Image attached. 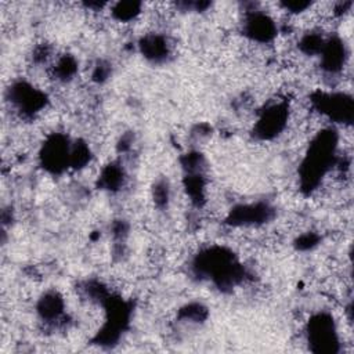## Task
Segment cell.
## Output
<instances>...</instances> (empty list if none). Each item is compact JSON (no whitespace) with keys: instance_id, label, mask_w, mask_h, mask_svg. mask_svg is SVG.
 <instances>
[{"instance_id":"1","label":"cell","mask_w":354,"mask_h":354,"mask_svg":"<svg viewBox=\"0 0 354 354\" xmlns=\"http://www.w3.org/2000/svg\"><path fill=\"white\" fill-rule=\"evenodd\" d=\"M335 148L336 136L333 131L325 130L317 136L310 145V152L301 163L300 177L303 188L311 189L321 181L326 170L333 165Z\"/></svg>"},{"instance_id":"2","label":"cell","mask_w":354,"mask_h":354,"mask_svg":"<svg viewBox=\"0 0 354 354\" xmlns=\"http://www.w3.org/2000/svg\"><path fill=\"white\" fill-rule=\"evenodd\" d=\"M307 340L310 350L314 353H336L339 350V339L333 318L325 313L314 315L307 325Z\"/></svg>"},{"instance_id":"3","label":"cell","mask_w":354,"mask_h":354,"mask_svg":"<svg viewBox=\"0 0 354 354\" xmlns=\"http://www.w3.org/2000/svg\"><path fill=\"white\" fill-rule=\"evenodd\" d=\"M46 94L26 82H17L8 88V101L17 112L33 116L46 106Z\"/></svg>"},{"instance_id":"4","label":"cell","mask_w":354,"mask_h":354,"mask_svg":"<svg viewBox=\"0 0 354 354\" xmlns=\"http://www.w3.org/2000/svg\"><path fill=\"white\" fill-rule=\"evenodd\" d=\"M289 108L285 102H277L267 106L254 123V134L261 140L277 137L286 127Z\"/></svg>"},{"instance_id":"5","label":"cell","mask_w":354,"mask_h":354,"mask_svg":"<svg viewBox=\"0 0 354 354\" xmlns=\"http://www.w3.org/2000/svg\"><path fill=\"white\" fill-rule=\"evenodd\" d=\"M71 149L72 145L69 144L68 138L55 134L50 137L41 149V163L46 169L51 171H61L64 167L71 166Z\"/></svg>"},{"instance_id":"6","label":"cell","mask_w":354,"mask_h":354,"mask_svg":"<svg viewBox=\"0 0 354 354\" xmlns=\"http://www.w3.org/2000/svg\"><path fill=\"white\" fill-rule=\"evenodd\" d=\"M314 104L322 113H325L328 118H330L335 122H339V123L351 122L353 101L346 94H342V93L318 94V97L314 98Z\"/></svg>"},{"instance_id":"7","label":"cell","mask_w":354,"mask_h":354,"mask_svg":"<svg viewBox=\"0 0 354 354\" xmlns=\"http://www.w3.org/2000/svg\"><path fill=\"white\" fill-rule=\"evenodd\" d=\"M272 216V209L266 203H250L236 206L228 217L232 225H256L266 223Z\"/></svg>"},{"instance_id":"8","label":"cell","mask_w":354,"mask_h":354,"mask_svg":"<svg viewBox=\"0 0 354 354\" xmlns=\"http://www.w3.org/2000/svg\"><path fill=\"white\" fill-rule=\"evenodd\" d=\"M245 33L259 43H267L277 35L274 21L261 11H252L245 19Z\"/></svg>"},{"instance_id":"9","label":"cell","mask_w":354,"mask_h":354,"mask_svg":"<svg viewBox=\"0 0 354 354\" xmlns=\"http://www.w3.org/2000/svg\"><path fill=\"white\" fill-rule=\"evenodd\" d=\"M321 66L328 73H337L346 64V48L340 39L333 37L325 41L322 51L319 53Z\"/></svg>"},{"instance_id":"10","label":"cell","mask_w":354,"mask_h":354,"mask_svg":"<svg viewBox=\"0 0 354 354\" xmlns=\"http://www.w3.org/2000/svg\"><path fill=\"white\" fill-rule=\"evenodd\" d=\"M140 47H141L142 54L148 59H152L156 62L166 59L169 55V51H170L167 40L160 35H148V36L142 37Z\"/></svg>"},{"instance_id":"11","label":"cell","mask_w":354,"mask_h":354,"mask_svg":"<svg viewBox=\"0 0 354 354\" xmlns=\"http://www.w3.org/2000/svg\"><path fill=\"white\" fill-rule=\"evenodd\" d=\"M37 313L41 319L47 322H53L59 319L64 313V300L55 292L46 293L37 303Z\"/></svg>"},{"instance_id":"12","label":"cell","mask_w":354,"mask_h":354,"mask_svg":"<svg viewBox=\"0 0 354 354\" xmlns=\"http://www.w3.org/2000/svg\"><path fill=\"white\" fill-rule=\"evenodd\" d=\"M124 173L123 169L119 167V165H109L106 166L101 176H100V185L105 189H118L123 184Z\"/></svg>"},{"instance_id":"13","label":"cell","mask_w":354,"mask_h":354,"mask_svg":"<svg viewBox=\"0 0 354 354\" xmlns=\"http://www.w3.org/2000/svg\"><path fill=\"white\" fill-rule=\"evenodd\" d=\"M77 71V64L76 61L71 57V55H64L62 58H59L57 62H55V66H54V76L58 79V80H62V82H66V80H71L75 73Z\"/></svg>"},{"instance_id":"14","label":"cell","mask_w":354,"mask_h":354,"mask_svg":"<svg viewBox=\"0 0 354 354\" xmlns=\"http://www.w3.org/2000/svg\"><path fill=\"white\" fill-rule=\"evenodd\" d=\"M141 12V4L136 1H120L112 7V15L118 21L134 19Z\"/></svg>"},{"instance_id":"15","label":"cell","mask_w":354,"mask_h":354,"mask_svg":"<svg viewBox=\"0 0 354 354\" xmlns=\"http://www.w3.org/2000/svg\"><path fill=\"white\" fill-rule=\"evenodd\" d=\"M153 198L158 206H165L169 202V187L166 183L156 184L153 189Z\"/></svg>"},{"instance_id":"16","label":"cell","mask_w":354,"mask_h":354,"mask_svg":"<svg viewBox=\"0 0 354 354\" xmlns=\"http://www.w3.org/2000/svg\"><path fill=\"white\" fill-rule=\"evenodd\" d=\"M282 7L289 11V12H295V14H299V12H303L306 11L307 8L311 7V3L310 1H285L282 3Z\"/></svg>"},{"instance_id":"17","label":"cell","mask_w":354,"mask_h":354,"mask_svg":"<svg viewBox=\"0 0 354 354\" xmlns=\"http://www.w3.org/2000/svg\"><path fill=\"white\" fill-rule=\"evenodd\" d=\"M318 242V238L314 234H304L297 239V248L299 249H311Z\"/></svg>"}]
</instances>
